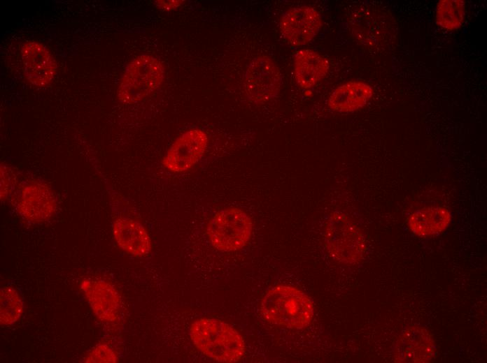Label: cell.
I'll return each instance as SVG.
<instances>
[{
  "label": "cell",
  "mask_w": 487,
  "mask_h": 363,
  "mask_svg": "<svg viewBox=\"0 0 487 363\" xmlns=\"http://www.w3.org/2000/svg\"><path fill=\"white\" fill-rule=\"evenodd\" d=\"M252 230L250 216L239 208L230 207L220 210L210 219L206 234L218 250L234 251L248 243Z\"/></svg>",
  "instance_id": "5b68a950"
},
{
  "label": "cell",
  "mask_w": 487,
  "mask_h": 363,
  "mask_svg": "<svg viewBox=\"0 0 487 363\" xmlns=\"http://www.w3.org/2000/svg\"><path fill=\"white\" fill-rule=\"evenodd\" d=\"M195 347L219 362H236L244 354L245 344L239 333L227 323L216 318H200L190 328Z\"/></svg>",
  "instance_id": "6da1fadb"
},
{
  "label": "cell",
  "mask_w": 487,
  "mask_h": 363,
  "mask_svg": "<svg viewBox=\"0 0 487 363\" xmlns=\"http://www.w3.org/2000/svg\"><path fill=\"white\" fill-rule=\"evenodd\" d=\"M260 311L269 323L290 329H302L311 322L313 307L310 298L289 286H276L264 296Z\"/></svg>",
  "instance_id": "7a4b0ae2"
},
{
  "label": "cell",
  "mask_w": 487,
  "mask_h": 363,
  "mask_svg": "<svg viewBox=\"0 0 487 363\" xmlns=\"http://www.w3.org/2000/svg\"><path fill=\"white\" fill-rule=\"evenodd\" d=\"M281 75L276 64L268 57L254 58L248 65L244 79L248 98L263 103L275 98L281 89Z\"/></svg>",
  "instance_id": "8992f818"
},
{
  "label": "cell",
  "mask_w": 487,
  "mask_h": 363,
  "mask_svg": "<svg viewBox=\"0 0 487 363\" xmlns=\"http://www.w3.org/2000/svg\"><path fill=\"white\" fill-rule=\"evenodd\" d=\"M324 240L329 253L341 262H355L365 252V241L360 229L340 212L329 215L325 221Z\"/></svg>",
  "instance_id": "277c9868"
},
{
  "label": "cell",
  "mask_w": 487,
  "mask_h": 363,
  "mask_svg": "<svg viewBox=\"0 0 487 363\" xmlns=\"http://www.w3.org/2000/svg\"><path fill=\"white\" fill-rule=\"evenodd\" d=\"M372 95L373 89L368 84L351 81L336 88L330 96L327 104L334 111L353 112L365 106Z\"/></svg>",
  "instance_id": "9a60e30c"
},
{
  "label": "cell",
  "mask_w": 487,
  "mask_h": 363,
  "mask_svg": "<svg viewBox=\"0 0 487 363\" xmlns=\"http://www.w3.org/2000/svg\"><path fill=\"white\" fill-rule=\"evenodd\" d=\"M22 310L23 302L18 292L12 287H3L0 293L1 323L13 325L20 318Z\"/></svg>",
  "instance_id": "ac0fdd59"
},
{
  "label": "cell",
  "mask_w": 487,
  "mask_h": 363,
  "mask_svg": "<svg viewBox=\"0 0 487 363\" xmlns=\"http://www.w3.org/2000/svg\"><path fill=\"white\" fill-rule=\"evenodd\" d=\"M393 353L396 362H428L435 354L432 336L423 327H410L400 335Z\"/></svg>",
  "instance_id": "9c48e42d"
},
{
  "label": "cell",
  "mask_w": 487,
  "mask_h": 363,
  "mask_svg": "<svg viewBox=\"0 0 487 363\" xmlns=\"http://www.w3.org/2000/svg\"><path fill=\"white\" fill-rule=\"evenodd\" d=\"M164 68L157 58L142 54L127 66L118 89V98L125 103H135L157 89L164 77Z\"/></svg>",
  "instance_id": "3957f363"
},
{
  "label": "cell",
  "mask_w": 487,
  "mask_h": 363,
  "mask_svg": "<svg viewBox=\"0 0 487 363\" xmlns=\"http://www.w3.org/2000/svg\"><path fill=\"white\" fill-rule=\"evenodd\" d=\"M80 288L99 319L106 322L117 319L121 309V299L111 284L104 281L85 279Z\"/></svg>",
  "instance_id": "8fae6325"
},
{
  "label": "cell",
  "mask_w": 487,
  "mask_h": 363,
  "mask_svg": "<svg viewBox=\"0 0 487 363\" xmlns=\"http://www.w3.org/2000/svg\"><path fill=\"white\" fill-rule=\"evenodd\" d=\"M451 214L442 206H432L414 212L409 217L408 225L416 236L427 237L442 233L450 225Z\"/></svg>",
  "instance_id": "4fadbf2b"
},
{
  "label": "cell",
  "mask_w": 487,
  "mask_h": 363,
  "mask_svg": "<svg viewBox=\"0 0 487 363\" xmlns=\"http://www.w3.org/2000/svg\"><path fill=\"white\" fill-rule=\"evenodd\" d=\"M183 1L171 0V1H156L157 6L162 10H169L178 8Z\"/></svg>",
  "instance_id": "ffe728a7"
},
{
  "label": "cell",
  "mask_w": 487,
  "mask_h": 363,
  "mask_svg": "<svg viewBox=\"0 0 487 363\" xmlns=\"http://www.w3.org/2000/svg\"><path fill=\"white\" fill-rule=\"evenodd\" d=\"M322 26L320 13L313 8L304 6L285 12L280 20V31L284 39L295 47L310 43Z\"/></svg>",
  "instance_id": "ba28073f"
},
{
  "label": "cell",
  "mask_w": 487,
  "mask_h": 363,
  "mask_svg": "<svg viewBox=\"0 0 487 363\" xmlns=\"http://www.w3.org/2000/svg\"><path fill=\"white\" fill-rule=\"evenodd\" d=\"M328 61L311 50H301L294 57V73L297 83L303 89L316 85L327 75Z\"/></svg>",
  "instance_id": "5bb4252c"
},
{
  "label": "cell",
  "mask_w": 487,
  "mask_h": 363,
  "mask_svg": "<svg viewBox=\"0 0 487 363\" xmlns=\"http://www.w3.org/2000/svg\"><path fill=\"white\" fill-rule=\"evenodd\" d=\"M113 233L118 246L128 253L137 258L150 254V235L139 221L127 217L118 218L113 222Z\"/></svg>",
  "instance_id": "7c38bea8"
},
{
  "label": "cell",
  "mask_w": 487,
  "mask_h": 363,
  "mask_svg": "<svg viewBox=\"0 0 487 363\" xmlns=\"http://www.w3.org/2000/svg\"><path fill=\"white\" fill-rule=\"evenodd\" d=\"M208 136L197 128L181 134L171 145L162 159L165 168L172 172H185L203 156L208 145Z\"/></svg>",
  "instance_id": "52a82bcc"
},
{
  "label": "cell",
  "mask_w": 487,
  "mask_h": 363,
  "mask_svg": "<svg viewBox=\"0 0 487 363\" xmlns=\"http://www.w3.org/2000/svg\"><path fill=\"white\" fill-rule=\"evenodd\" d=\"M465 2L463 0H441L436 6L437 24L446 30L459 29L465 19Z\"/></svg>",
  "instance_id": "e0dca14e"
},
{
  "label": "cell",
  "mask_w": 487,
  "mask_h": 363,
  "mask_svg": "<svg viewBox=\"0 0 487 363\" xmlns=\"http://www.w3.org/2000/svg\"><path fill=\"white\" fill-rule=\"evenodd\" d=\"M21 57L24 73L34 85H49L56 73L57 64L54 57L43 44L28 41L23 44Z\"/></svg>",
  "instance_id": "30bf717a"
},
{
  "label": "cell",
  "mask_w": 487,
  "mask_h": 363,
  "mask_svg": "<svg viewBox=\"0 0 487 363\" xmlns=\"http://www.w3.org/2000/svg\"><path fill=\"white\" fill-rule=\"evenodd\" d=\"M18 211L30 221H41L53 213L55 202L48 191L38 185L24 188L18 201Z\"/></svg>",
  "instance_id": "2e32d148"
},
{
  "label": "cell",
  "mask_w": 487,
  "mask_h": 363,
  "mask_svg": "<svg viewBox=\"0 0 487 363\" xmlns=\"http://www.w3.org/2000/svg\"><path fill=\"white\" fill-rule=\"evenodd\" d=\"M117 356L114 351L107 345L99 344L89 353L85 362H116Z\"/></svg>",
  "instance_id": "d6986e66"
}]
</instances>
